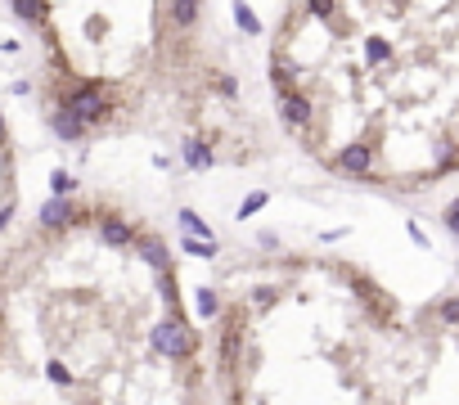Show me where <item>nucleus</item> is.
<instances>
[{
  "label": "nucleus",
  "instance_id": "obj_2",
  "mask_svg": "<svg viewBox=\"0 0 459 405\" xmlns=\"http://www.w3.org/2000/svg\"><path fill=\"white\" fill-rule=\"evenodd\" d=\"M41 45L63 140L153 135L189 167H243L266 127L212 27V0H14Z\"/></svg>",
  "mask_w": 459,
  "mask_h": 405
},
{
  "label": "nucleus",
  "instance_id": "obj_1",
  "mask_svg": "<svg viewBox=\"0 0 459 405\" xmlns=\"http://www.w3.org/2000/svg\"><path fill=\"white\" fill-rule=\"evenodd\" d=\"M266 90L320 171L387 194L459 176V0H289Z\"/></svg>",
  "mask_w": 459,
  "mask_h": 405
},
{
  "label": "nucleus",
  "instance_id": "obj_4",
  "mask_svg": "<svg viewBox=\"0 0 459 405\" xmlns=\"http://www.w3.org/2000/svg\"><path fill=\"white\" fill-rule=\"evenodd\" d=\"M396 405H459V288L405 315Z\"/></svg>",
  "mask_w": 459,
  "mask_h": 405
},
{
  "label": "nucleus",
  "instance_id": "obj_3",
  "mask_svg": "<svg viewBox=\"0 0 459 405\" xmlns=\"http://www.w3.org/2000/svg\"><path fill=\"white\" fill-rule=\"evenodd\" d=\"M405 315L347 257L275 253L212 297L221 405H396Z\"/></svg>",
  "mask_w": 459,
  "mask_h": 405
}]
</instances>
